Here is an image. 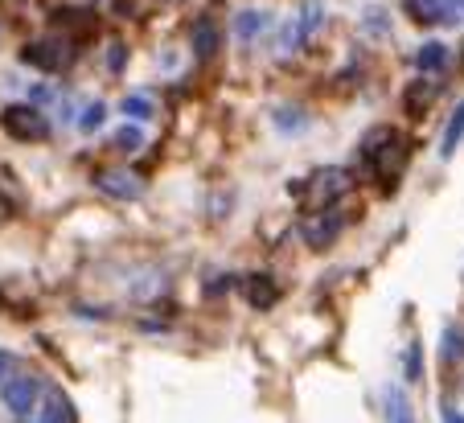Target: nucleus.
Wrapping results in <instances>:
<instances>
[{"label": "nucleus", "mask_w": 464, "mask_h": 423, "mask_svg": "<svg viewBox=\"0 0 464 423\" xmlns=\"http://www.w3.org/2000/svg\"><path fill=\"white\" fill-rule=\"evenodd\" d=\"M350 186L353 181L345 168H316L304 186H292V194H304V202L313 206V210H329L337 197L350 194Z\"/></svg>", "instance_id": "f257e3e1"}, {"label": "nucleus", "mask_w": 464, "mask_h": 423, "mask_svg": "<svg viewBox=\"0 0 464 423\" xmlns=\"http://www.w3.org/2000/svg\"><path fill=\"white\" fill-rule=\"evenodd\" d=\"M21 58H25L34 71L58 74V71H66V66H71L74 42H66V37H37V42H29L25 50H21Z\"/></svg>", "instance_id": "f03ea898"}, {"label": "nucleus", "mask_w": 464, "mask_h": 423, "mask_svg": "<svg viewBox=\"0 0 464 423\" xmlns=\"http://www.w3.org/2000/svg\"><path fill=\"white\" fill-rule=\"evenodd\" d=\"M0 128H5L13 140H21V144H34V140H42L45 136L42 111L29 107V103H9L5 107V111H0Z\"/></svg>", "instance_id": "7ed1b4c3"}, {"label": "nucleus", "mask_w": 464, "mask_h": 423, "mask_svg": "<svg viewBox=\"0 0 464 423\" xmlns=\"http://www.w3.org/2000/svg\"><path fill=\"white\" fill-rule=\"evenodd\" d=\"M37 399H42V382L37 379H9L0 382V403L5 411L17 415V419H29L37 411Z\"/></svg>", "instance_id": "20e7f679"}, {"label": "nucleus", "mask_w": 464, "mask_h": 423, "mask_svg": "<svg viewBox=\"0 0 464 423\" xmlns=\"http://www.w3.org/2000/svg\"><path fill=\"white\" fill-rule=\"evenodd\" d=\"M337 235H342V218L329 210H313L304 222H300V238H304L313 251H324V247H334Z\"/></svg>", "instance_id": "39448f33"}, {"label": "nucleus", "mask_w": 464, "mask_h": 423, "mask_svg": "<svg viewBox=\"0 0 464 423\" xmlns=\"http://www.w3.org/2000/svg\"><path fill=\"white\" fill-rule=\"evenodd\" d=\"M95 186L103 189L107 197H115V202H136L140 197V177L136 173H123V168H103V173L95 177Z\"/></svg>", "instance_id": "423d86ee"}, {"label": "nucleus", "mask_w": 464, "mask_h": 423, "mask_svg": "<svg viewBox=\"0 0 464 423\" xmlns=\"http://www.w3.org/2000/svg\"><path fill=\"white\" fill-rule=\"evenodd\" d=\"M366 160H370V168H374V177H382V189H391L394 177H399V168H403V160H407L403 136H399V140H391L386 149H378L374 157H366Z\"/></svg>", "instance_id": "0eeeda50"}, {"label": "nucleus", "mask_w": 464, "mask_h": 423, "mask_svg": "<svg viewBox=\"0 0 464 423\" xmlns=\"http://www.w3.org/2000/svg\"><path fill=\"white\" fill-rule=\"evenodd\" d=\"M321 21H324L321 0H308L304 9H300L296 25H288V29H284V50H296V45H304L308 37H313L316 29H321Z\"/></svg>", "instance_id": "6e6552de"}, {"label": "nucleus", "mask_w": 464, "mask_h": 423, "mask_svg": "<svg viewBox=\"0 0 464 423\" xmlns=\"http://www.w3.org/2000/svg\"><path fill=\"white\" fill-rule=\"evenodd\" d=\"M243 300L251 304V309H272L276 300H280V288H276V280H272V272H251L243 280Z\"/></svg>", "instance_id": "1a4fd4ad"}, {"label": "nucleus", "mask_w": 464, "mask_h": 423, "mask_svg": "<svg viewBox=\"0 0 464 423\" xmlns=\"http://www.w3.org/2000/svg\"><path fill=\"white\" fill-rule=\"evenodd\" d=\"M189 45H193V53H198V58H214V53H218V45H222L218 21H214V17L198 21V25H193V34H189Z\"/></svg>", "instance_id": "9d476101"}, {"label": "nucleus", "mask_w": 464, "mask_h": 423, "mask_svg": "<svg viewBox=\"0 0 464 423\" xmlns=\"http://www.w3.org/2000/svg\"><path fill=\"white\" fill-rule=\"evenodd\" d=\"M448 58H452V50H448L444 42H423L420 50H415V66H420L423 74H440V71H448Z\"/></svg>", "instance_id": "9b49d317"}, {"label": "nucleus", "mask_w": 464, "mask_h": 423, "mask_svg": "<svg viewBox=\"0 0 464 423\" xmlns=\"http://www.w3.org/2000/svg\"><path fill=\"white\" fill-rule=\"evenodd\" d=\"M37 423H74V407H71V399L62 395L58 387L45 390V407H42V415H37Z\"/></svg>", "instance_id": "f8f14e48"}, {"label": "nucleus", "mask_w": 464, "mask_h": 423, "mask_svg": "<svg viewBox=\"0 0 464 423\" xmlns=\"http://www.w3.org/2000/svg\"><path fill=\"white\" fill-rule=\"evenodd\" d=\"M403 9L411 13L415 25H440V21H452L444 9V0H403Z\"/></svg>", "instance_id": "ddd939ff"}, {"label": "nucleus", "mask_w": 464, "mask_h": 423, "mask_svg": "<svg viewBox=\"0 0 464 423\" xmlns=\"http://www.w3.org/2000/svg\"><path fill=\"white\" fill-rule=\"evenodd\" d=\"M386 423H415V411H411V399L403 395L399 387H386Z\"/></svg>", "instance_id": "4468645a"}, {"label": "nucleus", "mask_w": 464, "mask_h": 423, "mask_svg": "<svg viewBox=\"0 0 464 423\" xmlns=\"http://www.w3.org/2000/svg\"><path fill=\"white\" fill-rule=\"evenodd\" d=\"M431 99H436V82H428V79L411 82V87L403 91V107H407L411 115H423V111H428Z\"/></svg>", "instance_id": "2eb2a0df"}, {"label": "nucleus", "mask_w": 464, "mask_h": 423, "mask_svg": "<svg viewBox=\"0 0 464 423\" xmlns=\"http://www.w3.org/2000/svg\"><path fill=\"white\" fill-rule=\"evenodd\" d=\"M267 29V13H259V9H243L235 17V34H238V42H255V37Z\"/></svg>", "instance_id": "dca6fc26"}, {"label": "nucleus", "mask_w": 464, "mask_h": 423, "mask_svg": "<svg viewBox=\"0 0 464 423\" xmlns=\"http://www.w3.org/2000/svg\"><path fill=\"white\" fill-rule=\"evenodd\" d=\"M460 140H464V103H456L452 120H448V128H444V140H440V157L448 160L456 149H460Z\"/></svg>", "instance_id": "f3484780"}, {"label": "nucleus", "mask_w": 464, "mask_h": 423, "mask_svg": "<svg viewBox=\"0 0 464 423\" xmlns=\"http://www.w3.org/2000/svg\"><path fill=\"white\" fill-rule=\"evenodd\" d=\"M391 140H399V128H391V124L370 128V132L362 136V157H374V152H378V149H386Z\"/></svg>", "instance_id": "a211bd4d"}, {"label": "nucleus", "mask_w": 464, "mask_h": 423, "mask_svg": "<svg viewBox=\"0 0 464 423\" xmlns=\"http://www.w3.org/2000/svg\"><path fill=\"white\" fill-rule=\"evenodd\" d=\"M120 111L128 115V120H140V124H144V120H152V99L149 95H128L120 103Z\"/></svg>", "instance_id": "6ab92c4d"}, {"label": "nucleus", "mask_w": 464, "mask_h": 423, "mask_svg": "<svg viewBox=\"0 0 464 423\" xmlns=\"http://www.w3.org/2000/svg\"><path fill=\"white\" fill-rule=\"evenodd\" d=\"M272 120H276V128H284V132H296V128L308 124V115L296 111V107H280V111H272Z\"/></svg>", "instance_id": "aec40b11"}, {"label": "nucleus", "mask_w": 464, "mask_h": 423, "mask_svg": "<svg viewBox=\"0 0 464 423\" xmlns=\"http://www.w3.org/2000/svg\"><path fill=\"white\" fill-rule=\"evenodd\" d=\"M140 144H144V132L136 124H128V128H120V132H115V149H120V152H140Z\"/></svg>", "instance_id": "412c9836"}, {"label": "nucleus", "mask_w": 464, "mask_h": 423, "mask_svg": "<svg viewBox=\"0 0 464 423\" xmlns=\"http://www.w3.org/2000/svg\"><path fill=\"white\" fill-rule=\"evenodd\" d=\"M423 379V345L411 341L407 345V382H420Z\"/></svg>", "instance_id": "4be33fe9"}, {"label": "nucleus", "mask_w": 464, "mask_h": 423, "mask_svg": "<svg viewBox=\"0 0 464 423\" xmlns=\"http://www.w3.org/2000/svg\"><path fill=\"white\" fill-rule=\"evenodd\" d=\"M103 120H107V107H103V103H91L87 111L79 115V132H95Z\"/></svg>", "instance_id": "5701e85b"}, {"label": "nucleus", "mask_w": 464, "mask_h": 423, "mask_svg": "<svg viewBox=\"0 0 464 423\" xmlns=\"http://www.w3.org/2000/svg\"><path fill=\"white\" fill-rule=\"evenodd\" d=\"M123 62H128V50H123V42H111V58H107L111 74H120V71H123Z\"/></svg>", "instance_id": "b1692460"}, {"label": "nucleus", "mask_w": 464, "mask_h": 423, "mask_svg": "<svg viewBox=\"0 0 464 423\" xmlns=\"http://www.w3.org/2000/svg\"><path fill=\"white\" fill-rule=\"evenodd\" d=\"M9 218H13V197L0 194V222H9Z\"/></svg>", "instance_id": "393cba45"}, {"label": "nucleus", "mask_w": 464, "mask_h": 423, "mask_svg": "<svg viewBox=\"0 0 464 423\" xmlns=\"http://www.w3.org/2000/svg\"><path fill=\"white\" fill-rule=\"evenodd\" d=\"M13 370V353H5V350H0V379H5V374H9Z\"/></svg>", "instance_id": "a878e982"}, {"label": "nucleus", "mask_w": 464, "mask_h": 423, "mask_svg": "<svg viewBox=\"0 0 464 423\" xmlns=\"http://www.w3.org/2000/svg\"><path fill=\"white\" fill-rule=\"evenodd\" d=\"M444 423H464V415H456L452 407H448V411H444Z\"/></svg>", "instance_id": "bb28decb"}, {"label": "nucleus", "mask_w": 464, "mask_h": 423, "mask_svg": "<svg viewBox=\"0 0 464 423\" xmlns=\"http://www.w3.org/2000/svg\"><path fill=\"white\" fill-rule=\"evenodd\" d=\"M21 423H29V419H21ZM34 423H37V419H34Z\"/></svg>", "instance_id": "cd10ccee"}, {"label": "nucleus", "mask_w": 464, "mask_h": 423, "mask_svg": "<svg viewBox=\"0 0 464 423\" xmlns=\"http://www.w3.org/2000/svg\"><path fill=\"white\" fill-rule=\"evenodd\" d=\"M0 304H5V296H0Z\"/></svg>", "instance_id": "c85d7f7f"}]
</instances>
